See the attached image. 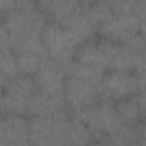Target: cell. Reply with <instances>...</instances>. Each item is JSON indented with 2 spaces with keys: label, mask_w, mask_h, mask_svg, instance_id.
I'll return each mask as SVG.
<instances>
[{
  "label": "cell",
  "mask_w": 146,
  "mask_h": 146,
  "mask_svg": "<svg viewBox=\"0 0 146 146\" xmlns=\"http://www.w3.org/2000/svg\"><path fill=\"white\" fill-rule=\"evenodd\" d=\"M66 27L70 29L83 42L89 41L98 31V25L92 18L86 3H83L82 7L68 21Z\"/></svg>",
  "instance_id": "13"
},
{
  "label": "cell",
  "mask_w": 146,
  "mask_h": 146,
  "mask_svg": "<svg viewBox=\"0 0 146 146\" xmlns=\"http://www.w3.org/2000/svg\"><path fill=\"white\" fill-rule=\"evenodd\" d=\"M48 56L39 54H18L17 55V67L18 74L33 76L40 68L42 62Z\"/></svg>",
  "instance_id": "20"
},
{
  "label": "cell",
  "mask_w": 146,
  "mask_h": 146,
  "mask_svg": "<svg viewBox=\"0 0 146 146\" xmlns=\"http://www.w3.org/2000/svg\"><path fill=\"white\" fill-rule=\"evenodd\" d=\"M83 3H95V2H98V1H107V0H81Z\"/></svg>",
  "instance_id": "26"
},
{
  "label": "cell",
  "mask_w": 146,
  "mask_h": 146,
  "mask_svg": "<svg viewBox=\"0 0 146 146\" xmlns=\"http://www.w3.org/2000/svg\"><path fill=\"white\" fill-rule=\"evenodd\" d=\"M48 25L47 16L39 9H15L3 16L1 27L9 34L10 49L16 54L48 56L42 34Z\"/></svg>",
  "instance_id": "1"
},
{
  "label": "cell",
  "mask_w": 146,
  "mask_h": 146,
  "mask_svg": "<svg viewBox=\"0 0 146 146\" xmlns=\"http://www.w3.org/2000/svg\"><path fill=\"white\" fill-rule=\"evenodd\" d=\"M143 18L135 16H113L108 22L103 24L98 32L103 38L127 44L138 32Z\"/></svg>",
  "instance_id": "10"
},
{
  "label": "cell",
  "mask_w": 146,
  "mask_h": 146,
  "mask_svg": "<svg viewBox=\"0 0 146 146\" xmlns=\"http://www.w3.org/2000/svg\"><path fill=\"white\" fill-rule=\"evenodd\" d=\"M42 40L49 58L65 67L76 57L83 41L70 29L58 23H49L42 34Z\"/></svg>",
  "instance_id": "3"
},
{
  "label": "cell",
  "mask_w": 146,
  "mask_h": 146,
  "mask_svg": "<svg viewBox=\"0 0 146 146\" xmlns=\"http://www.w3.org/2000/svg\"><path fill=\"white\" fill-rule=\"evenodd\" d=\"M0 71H1V86L18 75L17 55L11 49H0Z\"/></svg>",
  "instance_id": "19"
},
{
  "label": "cell",
  "mask_w": 146,
  "mask_h": 146,
  "mask_svg": "<svg viewBox=\"0 0 146 146\" xmlns=\"http://www.w3.org/2000/svg\"><path fill=\"white\" fill-rule=\"evenodd\" d=\"M115 16H146V0H107Z\"/></svg>",
  "instance_id": "17"
},
{
  "label": "cell",
  "mask_w": 146,
  "mask_h": 146,
  "mask_svg": "<svg viewBox=\"0 0 146 146\" xmlns=\"http://www.w3.org/2000/svg\"><path fill=\"white\" fill-rule=\"evenodd\" d=\"M31 144L30 121L24 115H2L0 146H24Z\"/></svg>",
  "instance_id": "9"
},
{
  "label": "cell",
  "mask_w": 146,
  "mask_h": 146,
  "mask_svg": "<svg viewBox=\"0 0 146 146\" xmlns=\"http://www.w3.org/2000/svg\"><path fill=\"white\" fill-rule=\"evenodd\" d=\"M64 95H49L36 90L29 99L27 114L32 117H46L64 114Z\"/></svg>",
  "instance_id": "11"
},
{
  "label": "cell",
  "mask_w": 146,
  "mask_h": 146,
  "mask_svg": "<svg viewBox=\"0 0 146 146\" xmlns=\"http://www.w3.org/2000/svg\"><path fill=\"white\" fill-rule=\"evenodd\" d=\"M27 106H29L27 98L8 90H3L1 97L2 115H25L27 114Z\"/></svg>",
  "instance_id": "18"
},
{
  "label": "cell",
  "mask_w": 146,
  "mask_h": 146,
  "mask_svg": "<svg viewBox=\"0 0 146 146\" xmlns=\"http://www.w3.org/2000/svg\"><path fill=\"white\" fill-rule=\"evenodd\" d=\"M67 122L68 119L65 116V114L46 117H32L30 121L31 145H67Z\"/></svg>",
  "instance_id": "4"
},
{
  "label": "cell",
  "mask_w": 146,
  "mask_h": 146,
  "mask_svg": "<svg viewBox=\"0 0 146 146\" xmlns=\"http://www.w3.org/2000/svg\"><path fill=\"white\" fill-rule=\"evenodd\" d=\"M139 92L137 75L128 71H110L99 83L100 99L117 102L135 97Z\"/></svg>",
  "instance_id": "5"
},
{
  "label": "cell",
  "mask_w": 146,
  "mask_h": 146,
  "mask_svg": "<svg viewBox=\"0 0 146 146\" xmlns=\"http://www.w3.org/2000/svg\"><path fill=\"white\" fill-rule=\"evenodd\" d=\"M95 143V135L88 125L76 117L68 120L66 130L67 145H87Z\"/></svg>",
  "instance_id": "15"
},
{
  "label": "cell",
  "mask_w": 146,
  "mask_h": 146,
  "mask_svg": "<svg viewBox=\"0 0 146 146\" xmlns=\"http://www.w3.org/2000/svg\"><path fill=\"white\" fill-rule=\"evenodd\" d=\"M97 44L102 54L104 70L133 72L135 54L127 44L106 38L97 40Z\"/></svg>",
  "instance_id": "7"
},
{
  "label": "cell",
  "mask_w": 146,
  "mask_h": 146,
  "mask_svg": "<svg viewBox=\"0 0 146 146\" xmlns=\"http://www.w3.org/2000/svg\"><path fill=\"white\" fill-rule=\"evenodd\" d=\"M116 112L123 124L135 127L143 117L144 112L136 97H129L115 103Z\"/></svg>",
  "instance_id": "14"
},
{
  "label": "cell",
  "mask_w": 146,
  "mask_h": 146,
  "mask_svg": "<svg viewBox=\"0 0 146 146\" xmlns=\"http://www.w3.org/2000/svg\"><path fill=\"white\" fill-rule=\"evenodd\" d=\"M66 72L62 65L46 57L40 68L33 75L36 90L49 95H64Z\"/></svg>",
  "instance_id": "8"
},
{
  "label": "cell",
  "mask_w": 146,
  "mask_h": 146,
  "mask_svg": "<svg viewBox=\"0 0 146 146\" xmlns=\"http://www.w3.org/2000/svg\"><path fill=\"white\" fill-rule=\"evenodd\" d=\"M82 5L81 0H38V8L52 22L63 26H66Z\"/></svg>",
  "instance_id": "12"
},
{
  "label": "cell",
  "mask_w": 146,
  "mask_h": 146,
  "mask_svg": "<svg viewBox=\"0 0 146 146\" xmlns=\"http://www.w3.org/2000/svg\"><path fill=\"white\" fill-rule=\"evenodd\" d=\"M16 8L21 10H31L38 8V0H15Z\"/></svg>",
  "instance_id": "22"
},
{
  "label": "cell",
  "mask_w": 146,
  "mask_h": 146,
  "mask_svg": "<svg viewBox=\"0 0 146 146\" xmlns=\"http://www.w3.org/2000/svg\"><path fill=\"white\" fill-rule=\"evenodd\" d=\"M16 5H15V0H1V11L3 15L15 10Z\"/></svg>",
  "instance_id": "23"
},
{
  "label": "cell",
  "mask_w": 146,
  "mask_h": 146,
  "mask_svg": "<svg viewBox=\"0 0 146 146\" xmlns=\"http://www.w3.org/2000/svg\"><path fill=\"white\" fill-rule=\"evenodd\" d=\"M72 116L88 125L95 135V141L102 144L107 136L116 132L123 125L115 104L111 100L100 99L92 106L73 111Z\"/></svg>",
  "instance_id": "2"
},
{
  "label": "cell",
  "mask_w": 146,
  "mask_h": 146,
  "mask_svg": "<svg viewBox=\"0 0 146 146\" xmlns=\"http://www.w3.org/2000/svg\"><path fill=\"white\" fill-rule=\"evenodd\" d=\"M143 38L146 39V16L141 19L140 22V26H139V32H138Z\"/></svg>",
  "instance_id": "25"
},
{
  "label": "cell",
  "mask_w": 146,
  "mask_h": 146,
  "mask_svg": "<svg viewBox=\"0 0 146 146\" xmlns=\"http://www.w3.org/2000/svg\"><path fill=\"white\" fill-rule=\"evenodd\" d=\"M64 97L66 105L72 110V112L92 106L100 100L99 84L87 80L67 76Z\"/></svg>",
  "instance_id": "6"
},
{
  "label": "cell",
  "mask_w": 146,
  "mask_h": 146,
  "mask_svg": "<svg viewBox=\"0 0 146 146\" xmlns=\"http://www.w3.org/2000/svg\"><path fill=\"white\" fill-rule=\"evenodd\" d=\"M136 135V144H146V113H144L141 120L133 127Z\"/></svg>",
  "instance_id": "21"
},
{
  "label": "cell",
  "mask_w": 146,
  "mask_h": 146,
  "mask_svg": "<svg viewBox=\"0 0 146 146\" xmlns=\"http://www.w3.org/2000/svg\"><path fill=\"white\" fill-rule=\"evenodd\" d=\"M136 98L143 110L144 113H146V89L144 90H139V92L136 95Z\"/></svg>",
  "instance_id": "24"
},
{
  "label": "cell",
  "mask_w": 146,
  "mask_h": 146,
  "mask_svg": "<svg viewBox=\"0 0 146 146\" xmlns=\"http://www.w3.org/2000/svg\"><path fill=\"white\" fill-rule=\"evenodd\" d=\"M64 70L66 72V76L87 80V81H90V82H94L97 84L100 83V81L104 76V70L81 63L76 59H74L68 65H66L64 67Z\"/></svg>",
  "instance_id": "16"
}]
</instances>
